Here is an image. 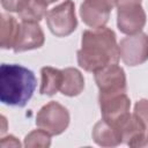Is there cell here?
Segmentation results:
<instances>
[{"mask_svg":"<svg viewBox=\"0 0 148 148\" xmlns=\"http://www.w3.org/2000/svg\"><path fill=\"white\" fill-rule=\"evenodd\" d=\"M81 46L76 53L77 64L87 72L95 73L120 59L116 34L106 27L83 31Z\"/></svg>","mask_w":148,"mask_h":148,"instance_id":"6da1fadb","label":"cell"},{"mask_svg":"<svg viewBox=\"0 0 148 148\" xmlns=\"http://www.w3.org/2000/svg\"><path fill=\"white\" fill-rule=\"evenodd\" d=\"M36 89L32 71L21 65L2 64L0 67V101L10 106H24Z\"/></svg>","mask_w":148,"mask_h":148,"instance_id":"7a4b0ae2","label":"cell"},{"mask_svg":"<svg viewBox=\"0 0 148 148\" xmlns=\"http://www.w3.org/2000/svg\"><path fill=\"white\" fill-rule=\"evenodd\" d=\"M69 120L68 110L56 101H51L42 106L36 116V125L51 135H59L65 132Z\"/></svg>","mask_w":148,"mask_h":148,"instance_id":"3957f363","label":"cell"},{"mask_svg":"<svg viewBox=\"0 0 148 148\" xmlns=\"http://www.w3.org/2000/svg\"><path fill=\"white\" fill-rule=\"evenodd\" d=\"M46 23L50 31L57 37L71 35L77 27L74 2L72 0H65L50 9L46 14Z\"/></svg>","mask_w":148,"mask_h":148,"instance_id":"277c9868","label":"cell"},{"mask_svg":"<svg viewBox=\"0 0 148 148\" xmlns=\"http://www.w3.org/2000/svg\"><path fill=\"white\" fill-rule=\"evenodd\" d=\"M119 57L128 66H138L148 60V35L138 32L128 35L118 44Z\"/></svg>","mask_w":148,"mask_h":148,"instance_id":"5b68a950","label":"cell"},{"mask_svg":"<svg viewBox=\"0 0 148 148\" xmlns=\"http://www.w3.org/2000/svg\"><path fill=\"white\" fill-rule=\"evenodd\" d=\"M95 82L99 89L98 97L126 92V75L118 62L110 64L95 72Z\"/></svg>","mask_w":148,"mask_h":148,"instance_id":"8992f818","label":"cell"},{"mask_svg":"<svg viewBox=\"0 0 148 148\" xmlns=\"http://www.w3.org/2000/svg\"><path fill=\"white\" fill-rule=\"evenodd\" d=\"M116 0H84L80 7L82 21L90 28L105 27Z\"/></svg>","mask_w":148,"mask_h":148,"instance_id":"52a82bcc","label":"cell"},{"mask_svg":"<svg viewBox=\"0 0 148 148\" xmlns=\"http://www.w3.org/2000/svg\"><path fill=\"white\" fill-rule=\"evenodd\" d=\"M146 13L141 3L118 7L117 25L123 34L135 35L141 32L146 24Z\"/></svg>","mask_w":148,"mask_h":148,"instance_id":"ba28073f","label":"cell"},{"mask_svg":"<svg viewBox=\"0 0 148 148\" xmlns=\"http://www.w3.org/2000/svg\"><path fill=\"white\" fill-rule=\"evenodd\" d=\"M102 118L110 124H116L130 112L131 101L126 92L98 97Z\"/></svg>","mask_w":148,"mask_h":148,"instance_id":"9c48e42d","label":"cell"},{"mask_svg":"<svg viewBox=\"0 0 148 148\" xmlns=\"http://www.w3.org/2000/svg\"><path fill=\"white\" fill-rule=\"evenodd\" d=\"M113 125L118 128L123 143H126L130 147L140 148V145L146 136L147 128L134 113L131 114L128 112Z\"/></svg>","mask_w":148,"mask_h":148,"instance_id":"30bf717a","label":"cell"},{"mask_svg":"<svg viewBox=\"0 0 148 148\" xmlns=\"http://www.w3.org/2000/svg\"><path fill=\"white\" fill-rule=\"evenodd\" d=\"M44 42L45 36L38 22L22 21L13 50L15 53H18L28 50L39 49L40 46H43Z\"/></svg>","mask_w":148,"mask_h":148,"instance_id":"8fae6325","label":"cell"},{"mask_svg":"<svg viewBox=\"0 0 148 148\" xmlns=\"http://www.w3.org/2000/svg\"><path fill=\"white\" fill-rule=\"evenodd\" d=\"M91 134L94 141L101 147H117L123 143L118 128L103 118L95 124Z\"/></svg>","mask_w":148,"mask_h":148,"instance_id":"7c38bea8","label":"cell"},{"mask_svg":"<svg viewBox=\"0 0 148 148\" xmlns=\"http://www.w3.org/2000/svg\"><path fill=\"white\" fill-rule=\"evenodd\" d=\"M84 88V79L81 72L73 67L62 69V83L60 91L65 96H77Z\"/></svg>","mask_w":148,"mask_h":148,"instance_id":"4fadbf2b","label":"cell"},{"mask_svg":"<svg viewBox=\"0 0 148 148\" xmlns=\"http://www.w3.org/2000/svg\"><path fill=\"white\" fill-rule=\"evenodd\" d=\"M42 74V83H40V94L52 96L57 94L61 88L62 83V71L46 66L40 69Z\"/></svg>","mask_w":148,"mask_h":148,"instance_id":"5bb4252c","label":"cell"},{"mask_svg":"<svg viewBox=\"0 0 148 148\" xmlns=\"http://www.w3.org/2000/svg\"><path fill=\"white\" fill-rule=\"evenodd\" d=\"M0 17H1L0 46L2 49H13L16 37H17V34H18L20 24L17 23L15 17L9 14L2 13L0 15Z\"/></svg>","mask_w":148,"mask_h":148,"instance_id":"9a60e30c","label":"cell"},{"mask_svg":"<svg viewBox=\"0 0 148 148\" xmlns=\"http://www.w3.org/2000/svg\"><path fill=\"white\" fill-rule=\"evenodd\" d=\"M47 5L46 0H29L23 9L17 13L18 17L25 22H39L47 14Z\"/></svg>","mask_w":148,"mask_h":148,"instance_id":"2e32d148","label":"cell"},{"mask_svg":"<svg viewBox=\"0 0 148 148\" xmlns=\"http://www.w3.org/2000/svg\"><path fill=\"white\" fill-rule=\"evenodd\" d=\"M51 146V134L47 133L46 131L39 128L30 132L28 135L24 138V147H42V148H47Z\"/></svg>","mask_w":148,"mask_h":148,"instance_id":"e0dca14e","label":"cell"},{"mask_svg":"<svg viewBox=\"0 0 148 148\" xmlns=\"http://www.w3.org/2000/svg\"><path fill=\"white\" fill-rule=\"evenodd\" d=\"M146 126L148 131V99L142 98L138 101L134 105V112H133Z\"/></svg>","mask_w":148,"mask_h":148,"instance_id":"ac0fdd59","label":"cell"},{"mask_svg":"<svg viewBox=\"0 0 148 148\" xmlns=\"http://www.w3.org/2000/svg\"><path fill=\"white\" fill-rule=\"evenodd\" d=\"M29 0H1V6L8 12L18 13L28 3Z\"/></svg>","mask_w":148,"mask_h":148,"instance_id":"d6986e66","label":"cell"},{"mask_svg":"<svg viewBox=\"0 0 148 148\" xmlns=\"http://www.w3.org/2000/svg\"><path fill=\"white\" fill-rule=\"evenodd\" d=\"M1 146L2 147H20L21 143L16 140L15 136L13 135H9V136H6V138H2L1 140Z\"/></svg>","mask_w":148,"mask_h":148,"instance_id":"ffe728a7","label":"cell"},{"mask_svg":"<svg viewBox=\"0 0 148 148\" xmlns=\"http://www.w3.org/2000/svg\"><path fill=\"white\" fill-rule=\"evenodd\" d=\"M141 3V0H116V6L117 7H123V6H128V5H136Z\"/></svg>","mask_w":148,"mask_h":148,"instance_id":"44dd1931","label":"cell"},{"mask_svg":"<svg viewBox=\"0 0 148 148\" xmlns=\"http://www.w3.org/2000/svg\"><path fill=\"white\" fill-rule=\"evenodd\" d=\"M140 147H148V131H147L146 136H145V139L142 140V142H141Z\"/></svg>","mask_w":148,"mask_h":148,"instance_id":"7402d4cb","label":"cell"},{"mask_svg":"<svg viewBox=\"0 0 148 148\" xmlns=\"http://www.w3.org/2000/svg\"><path fill=\"white\" fill-rule=\"evenodd\" d=\"M47 1V3H52V2H54V1H57V0H46Z\"/></svg>","mask_w":148,"mask_h":148,"instance_id":"603a6c76","label":"cell"}]
</instances>
